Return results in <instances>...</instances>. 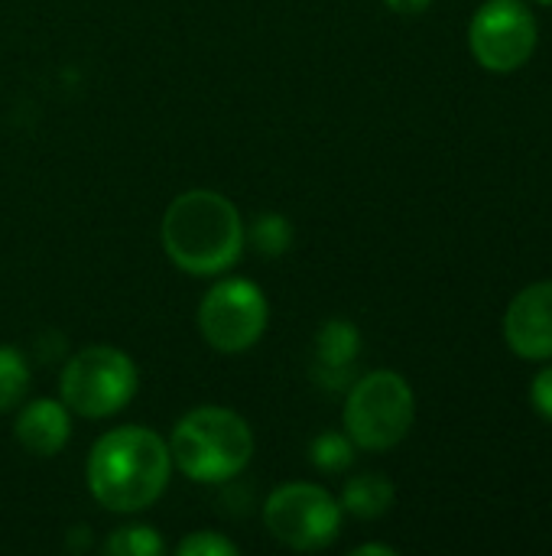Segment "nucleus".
I'll list each match as a JSON object with an SVG mask.
<instances>
[{
	"instance_id": "f257e3e1",
	"label": "nucleus",
	"mask_w": 552,
	"mask_h": 556,
	"mask_svg": "<svg viewBox=\"0 0 552 556\" xmlns=\"http://www.w3.org/2000/svg\"><path fill=\"white\" fill-rule=\"evenodd\" d=\"M169 443L150 427L107 430L85 463L91 498L114 515H137L156 505L169 489Z\"/></svg>"
},
{
	"instance_id": "f03ea898",
	"label": "nucleus",
	"mask_w": 552,
	"mask_h": 556,
	"mask_svg": "<svg viewBox=\"0 0 552 556\" xmlns=\"http://www.w3.org/2000/svg\"><path fill=\"white\" fill-rule=\"evenodd\" d=\"M238 205L215 189H189L176 195L159 222L166 257L192 277H218L231 270L247 241Z\"/></svg>"
},
{
	"instance_id": "7ed1b4c3",
	"label": "nucleus",
	"mask_w": 552,
	"mask_h": 556,
	"mask_svg": "<svg viewBox=\"0 0 552 556\" xmlns=\"http://www.w3.org/2000/svg\"><path fill=\"white\" fill-rule=\"evenodd\" d=\"M172 469L198 485H221L241 476L254 456V433L231 407H195L176 420L169 437Z\"/></svg>"
},
{
	"instance_id": "20e7f679",
	"label": "nucleus",
	"mask_w": 552,
	"mask_h": 556,
	"mask_svg": "<svg viewBox=\"0 0 552 556\" xmlns=\"http://www.w3.org/2000/svg\"><path fill=\"white\" fill-rule=\"evenodd\" d=\"M345 433L358 450L387 453L407 440L416 420V397L403 375L390 368L351 381L345 397Z\"/></svg>"
},
{
	"instance_id": "39448f33",
	"label": "nucleus",
	"mask_w": 552,
	"mask_h": 556,
	"mask_svg": "<svg viewBox=\"0 0 552 556\" xmlns=\"http://www.w3.org/2000/svg\"><path fill=\"white\" fill-rule=\"evenodd\" d=\"M137 388L140 375L133 358L114 345H88L75 352L59 375V401L85 420L120 414Z\"/></svg>"
},
{
	"instance_id": "423d86ee",
	"label": "nucleus",
	"mask_w": 552,
	"mask_h": 556,
	"mask_svg": "<svg viewBox=\"0 0 552 556\" xmlns=\"http://www.w3.org/2000/svg\"><path fill=\"white\" fill-rule=\"evenodd\" d=\"M264 525L277 544L299 554H316L335 544L342 531V505L322 485L286 482L264 502Z\"/></svg>"
},
{
	"instance_id": "0eeeda50",
	"label": "nucleus",
	"mask_w": 552,
	"mask_h": 556,
	"mask_svg": "<svg viewBox=\"0 0 552 556\" xmlns=\"http://www.w3.org/2000/svg\"><path fill=\"white\" fill-rule=\"evenodd\" d=\"M270 319V303L254 280L224 277L198 303V332L221 355H241L254 349Z\"/></svg>"
},
{
	"instance_id": "6e6552de",
	"label": "nucleus",
	"mask_w": 552,
	"mask_h": 556,
	"mask_svg": "<svg viewBox=\"0 0 552 556\" xmlns=\"http://www.w3.org/2000/svg\"><path fill=\"white\" fill-rule=\"evenodd\" d=\"M540 42V26L524 0H488L468 26V49L488 72L508 75L530 62Z\"/></svg>"
},
{
	"instance_id": "1a4fd4ad",
	"label": "nucleus",
	"mask_w": 552,
	"mask_h": 556,
	"mask_svg": "<svg viewBox=\"0 0 552 556\" xmlns=\"http://www.w3.org/2000/svg\"><path fill=\"white\" fill-rule=\"evenodd\" d=\"M504 342L527 362L552 358V280L524 287L504 313Z\"/></svg>"
},
{
	"instance_id": "9d476101",
	"label": "nucleus",
	"mask_w": 552,
	"mask_h": 556,
	"mask_svg": "<svg viewBox=\"0 0 552 556\" xmlns=\"http://www.w3.org/2000/svg\"><path fill=\"white\" fill-rule=\"evenodd\" d=\"M13 433L26 453L39 456V459H52L65 450L68 437H72V410L62 401L36 397L20 407Z\"/></svg>"
},
{
	"instance_id": "9b49d317",
	"label": "nucleus",
	"mask_w": 552,
	"mask_h": 556,
	"mask_svg": "<svg viewBox=\"0 0 552 556\" xmlns=\"http://www.w3.org/2000/svg\"><path fill=\"white\" fill-rule=\"evenodd\" d=\"M361 355V332L351 319H329L316 336V371L312 378L325 391L351 388L355 362Z\"/></svg>"
},
{
	"instance_id": "f8f14e48",
	"label": "nucleus",
	"mask_w": 552,
	"mask_h": 556,
	"mask_svg": "<svg viewBox=\"0 0 552 556\" xmlns=\"http://www.w3.org/2000/svg\"><path fill=\"white\" fill-rule=\"evenodd\" d=\"M394 485L387 476H377V472H364V476H355L345 482L342 489V511L355 515L358 521H374V518H384L390 508H394Z\"/></svg>"
},
{
	"instance_id": "ddd939ff",
	"label": "nucleus",
	"mask_w": 552,
	"mask_h": 556,
	"mask_svg": "<svg viewBox=\"0 0 552 556\" xmlns=\"http://www.w3.org/2000/svg\"><path fill=\"white\" fill-rule=\"evenodd\" d=\"M244 241L260 254V257H280L293 248V225L280 212H264L244 228Z\"/></svg>"
},
{
	"instance_id": "4468645a",
	"label": "nucleus",
	"mask_w": 552,
	"mask_h": 556,
	"mask_svg": "<svg viewBox=\"0 0 552 556\" xmlns=\"http://www.w3.org/2000/svg\"><path fill=\"white\" fill-rule=\"evenodd\" d=\"M29 362L16 345H0V414L16 410L29 394Z\"/></svg>"
},
{
	"instance_id": "2eb2a0df",
	"label": "nucleus",
	"mask_w": 552,
	"mask_h": 556,
	"mask_svg": "<svg viewBox=\"0 0 552 556\" xmlns=\"http://www.w3.org/2000/svg\"><path fill=\"white\" fill-rule=\"evenodd\" d=\"M104 554L163 556L166 554V544H163L159 531H153L150 525H124V528H117V531L104 541Z\"/></svg>"
},
{
	"instance_id": "dca6fc26",
	"label": "nucleus",
	"mask_w": 552,
	"mask_h": 556,
	"mask_svg": "<svg viewBox=\"0 0 552 556\" xmlns=\"http://www.w3.org/2000/svg\"><path fill=\"white\" fill-rule=\"evenodd\" d=\"M355 450H358V446L351 443L348 433H335V430H332V433H319V437L309 443V463H312L316 469L335 476V472L351 469Z\"/></svg>"
},
{
	"instance_id": "f3484780",
	"label": "nucleus",
	"mask_w": 552,
	"mask_h": 556,
	"mask_svg": "<svg viewBox=\"0 0 552 556\" xmlns=\"http://www.w3.org/2000/svg\"><path fill=\"white\" fill-rule=\"evenodd\" d=\"M176 556H238V544L218 531H195L176 544Z\"/></svg>"
},
{
	"instance_id": "a211bd4d",
	"label": "nucleus",
	"mask_w": 552,
	"mask_h": 556,
	"mask_svg": "<svg viewBox=\"0 0 552 556\" xmlns=\"http://www.w3.org/2000/svg\"><path fill=\"white\" fill-rule=\"evenodd\" d=\"M530 404H534V410H537L543 420H550L552 424V365L550 368H543V371L534 378V384H530Z\"/></svg>"
},
{
	"instance_id": "6ab92c4d",
	"label": "nucleus",
	"mask_w": 552,
	"mask_h": 556,
	"mask_svg": "<svg viewBox=\"0 0 552 556\" xmlns=\"http://www.w3.org/2000/svg\"><path fill=\"white\" fill-rule=\"evenodd\" d=\"M394 13H403V16H413V13H423L433 0H384Z\"/></svg>"
},
{
	"instance_id": "aec40b11",
	"label": "nucleus",
	"mask_w": 552,
	"mask_h": 556,
	"mask_svg": "<svg viewBox=\"0 0 552 556\" xmlns=\"http://www.w3.org/2000/svg\"><path fill=\"white\" fill-rule=\"evenodd\" d=\"M351 556H397L394 547H387V544H361V547H355Z\"/></svg>"
},
{
	"instance_id": "412c9836",
	"label": "nucleus",
	"mask_w": 552,
	"mask_h": 556,
	"mask_svg": "<svg viewBox=\"0 0 552 556\" xmlns=\"http://www.w3.org/2000/svg\"><path fill=\"white\" fill-rule=\"evenodd\" d=\"M537 3H543V7H552V0H537Z\"/></svg>"
}]
</instances>
